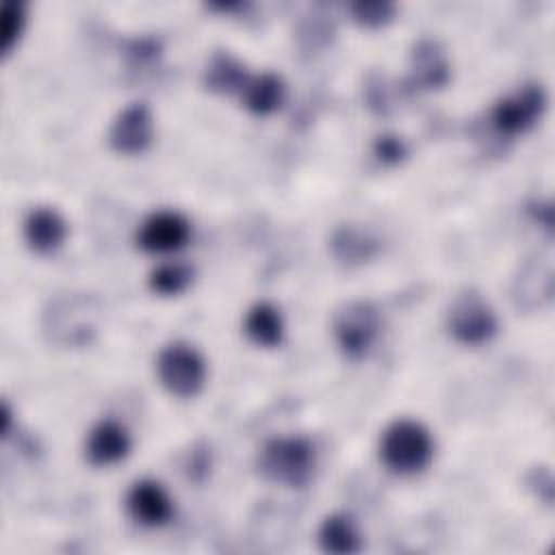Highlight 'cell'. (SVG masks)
Instances as JSON below:
<instances>
[{"label":"cell","mask_w":555,"mask_h":555,"mask_svg":"<svg viewBox=\"0 0 555 555\" xmlns=\"http://www.w3.org/2000/svg\"><path fill=\"white\" fill-rule=\"evenodd\" d=\"M249 74L230 52H215L204 69V85L217 93H241Z\"/></svg>","instance_id":"17"},{"label":"cell","mask_w":555,"mask_h":555,"mask_svg":"<svg viewBox=\"0 0 555 555\" xmlns=\"http://www.w3.org/2000/svg\"><path fill=\"white\" fill-rule=\"evenodd\" d=\"M24 26H26L24 4L17 0H7L0 11V41H2L0 46H2L4 54H9L13 50V46L17 43V39L24 33Z\"/></svg>","instance_id":"20"},{"label":"cell","mask_w":555,"mask_h":555,"mask_svg":"<svg viewBox=\"0 0 555 555\" xmlns=\"http://www.w3.org/2000/svg\"><path fill=\"white\" fill-rule=\"evenodd\" d=\"M286 87L278 74L262 72L249 76L241 89V100L245 108L254 115H271L284 102Z\"/></svg>","instance_id":"14"},{"label":"cell","mask_w":555,"mask_h":555,"mask_svg":"<svg viewBox=\"0 0 555 555\" xmlns=\"http://www.w3.org/2000/svg\"><path fill=\"white\" fill-rule=\"evenodd\" d=\"M191 236L189 219L178 210H154L137 230V245L143 251L167 254L186 245Z\"/></svg>","instance_id":"8"},{"label":"cell","mask_w":555,"mask_h":555,"mask_svg":"<svg viewBox=\"0 0 555 555\" xmlns=\"http://www.w3.org/2000/svg\"><path fill=\"white\" fill-rule=\"evenodd\" d=\"M314 444L304 436H275L267 440L258 453L260 475L286 488L308 486L314 477Z\"/></svg>","instance_id":"1"},{"label":"cell","mask_w":555,"mask_h":555,"mask_svg":"<svg viewBox=\"0 0 555 555\" xmlns=\"http://www.w3.org/2000/svg\"><path fill=\"white\" fill-rule=\"evenodd\" d=\"M247 338L258 347H278L284 340V319L280 310L269 301L254 304L243 321Z\"/></svg>","instance_id":"15"},{"label":"cell","mask_w":555,"mask_h":555,"mask_svg":"<svg viewBox=\"0 0 555 555\" xmlns=\"http://www.w3.org/2000/svg\"><path fill=\"white\" fill-rule=\"evenodd\" d=\"M449 78V63L436 41H421L412 52V80L425 89L442 87Z\"/></svg>","instance_id":"16"},{"label":"cell","mask_w":555,"mask_h":555,"mask_svg":"<svg viewBox=\"0 0 555 555\" xmlns=\"http://www.w3.org/2000/svg\"><path fill=\"white\" fill-rule=\"evenodd\" d=\"M379 327V312L369 301H349L334 317L336 345L351 360H360L371 351Z\"/></svg>","instance_id":"5"},{"label":"cell","mask_w":555,"mask_h":555,"mask_svg":"<svg viewBox=\"0 0 555 555\" xmlns=\"http://www.w3.org/2000/svg\"><path fill=\"white\" fill-rule=\"evenodd\" d=\"M379 460L395 475H416L434 457L431 431L414 418L392 421L379 438Z\"/></svg>","instance_id":"2"},{"label":"cell","mask_w":555,"mask_h":555,"mask_svg":"<svg viewBox=\"0 0 555 555\" xmlns=\"http://www.w3.org/2000/svg\"><path fill=\"white\" fill-rule=\"evenodd\" d=\"M126 512L141 527H163L173 518V499L154 479H139L126 494Z\"/></svg>","instance_id":"10"},{"label":"cell","mask_w":555,"mask_h":555,"mask_svg":"<svg viewBox=\"0 0 555 555\" xmlns=\"http://www.w3.org/2000/svg\"><path fill=\"white\" fill-rule=\"evenodd\" d=\"M46 332L59 345L78 347L95 334V308L85 295L63 297L46 312Z\"/></svg>","instance_id":"6"},{"label":"cell","mask_w":555,"mask_h":555,"mask_svg":"<svg viewBox=\"0 0 555 555\" xmlns=\"http://www.w3.org/2000/svg\"><path fill=\"white\" fill-rule=\"evenodd\" d=\"M332 249H334V256L340 260V262H362L366 258H371L377 249L375 241L362 232V230H356V228H340L334 238H332Z\"/></svg>","instance_id":"19"},{"label":"cell","mask_w":555,"mask_h":555,"mask_svg":"<svg viewBox=\"0 0 555 555\" xmlns=\"http://www.w3.org/2000/svg\"><path fill=\"white\" fill-rule=\"evenodd\" d=\"M447 327L457 343L479 347L496 334L499 321L492 306L477 291L466 288L453 297L447 310Z\"/></svg>","instance_id":"4"},{"label":"cell","mask_w":555,"mask_h":555,"mask_svg":"<svg viewBox=\"0 0 555 555\" xmlns=\"http://www.w3.org/2000/svg\"><path fill=\"white\" fill-rule=\"evenodd\" d=\"M317 542L321 551L334 555H351L362 548V535L356 520L343 512L323 518L317 531Z\"/></svg>","instance_id":"13"},{"label":"cell","mask_w":555,"mask_h":555,"mask_svg":"<svg viewBox=\"0 0 555 555\" xmlns=\"http://www.w3.org/2000/svg\"><path fill=\"white\" fill-rule=\"evenodd\" d=\"M546 108V93L540 85L527 82L512 93L496 100V104L490 111L492 126L505 134L516 137L527 132L535 126V121L542 117Z\"/></svg>","instance_id":"7"},{"label":"cell","mask_w":555,"mask_h":555,"mask_svg":"<svg viewBox=\"0 0 555 555\" xmlns=\"http://www.w3.org/2000/svg\"><path fill=\"white\" fill-rule=\"evenodd\" d=\"M395 11H397V7L388 0H358L351 4L353 20L369 28L384 26L386 22L392 20Z\"/></svg>","instance_id":"21"},{"label":"cell","mask_w":555,"mask_h":555,"mask_svg":"<svg viewBox=\"0 0 555 555\" xmlns=\"http://www.w3.org/2000/svg\"><path fill=\"white\" fill-rule=\"evenodd\" d=\"M193 282V267L182 260H167L156 264L150 271L147 284L154 293L163 297H173L186 291V286Z\"/></svg>","instance_id":"18"},{"label":"cell","mask_w":555,"mask_h":555,"mask_svg":"<svg viewBox=\"0 0 555 555\" xmlns=\"http://www.w3.org/2000/svg\"><path fill=\"white\" fill-rule=\"evenodd\" d=\"M154 137V119L143 102H132L124 106L111 128H108V143L119 154H141L150 147Z\"/></svg>","instance_id":"9"},{"label":"cell","mask_w":555,"mask_h":555,"mask_svg":"<svg viewBox=\"0 0 555 555\" xmlns=\"http://www.w3.org/2000/svg\"><path fill=\"white\" fill-rule=\"evenodd\" d=\"M206 373L204 356L184 340L167 343L156 356V377L173 397H195L206 384Z\"/></svg>","instance_id":"3"},{"label":"cell","mask_w":555,"mask_h":555,"mask_svg":"<svg viewBox=\"0 0 555 555\" xmlns=\"http://www.w3.org/2000/svg\"><path fill=\"white\" fill-rule=\"evenodd\" d=\"M24 241L37 254H54L67 238V221L52 206H37L24 219Z\"/></svg>","instance_id":"12"},{"label":"cell","mask_w":555,"mask_h":555,"mask_svg":"<svg viewBox=\"0 0 555 555\" xmlns=\"http://www.w3.org/2000/svg\"><path fill=\"white\" fill-rule=\"evenodd\" d=\"M408 154L405 143L397 134H379L375 141V156L384 165H397Z\"/></svg>","instance_id":"22"},{"label":"cell","mask_w":555,"mask_h":555,"mask_svg":"<svg viewBox=\"0 0 555 555\" xmlns=\"http://www.w3.org/2000/svg\"><path fill=\"white\" fill-rule=\"evenodd\" d=\"M132 447V438L126 425L115 418L98 421L85 440V457L93 466H111L121 462Z\"/></svg>","instance_id":"11"}]
</instances>
